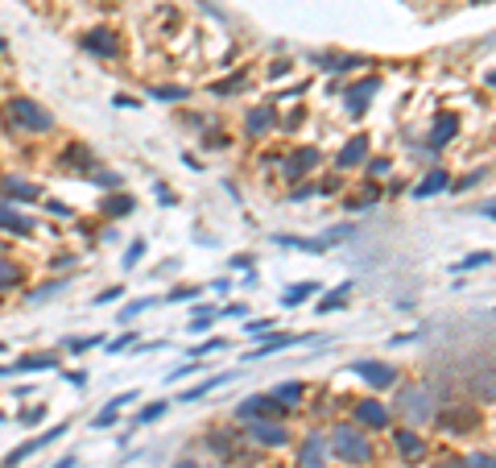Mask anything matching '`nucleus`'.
Listing matches in <instances>:
<instances>
[{"instance_id": "nucleus-13", "label": "nucleus", "mask_w": 496, "mask_h": 468, "mask_svg": "<svg viewBox=\"0 0 496 468\" xmlns=\"http://www.w3.org/2000/svg\"><path fill=\"white\" fill-rule=\"evenodd\" d=\"M451 187V174L447 170H430L418 187H413V199H430V195H439V191H447Z\"/></svg>"}, {"instance_id": "nucleus-16", "label": "nucleus", "mask_w": 496, "mask_h": 468, "mask_svg": "<svg viewBox=\"0 0 496 468\" xmlns=\"http://www.w3.org/2000/svg\"><path fill=\"white\" fill-rule=\"evenodd\" d=\"M455 133H459V121H455V116H439V121H434V133H430V145L439 149V145H447Z\"/></svg>"}, {"instance_id": "nucleus-7", "label": "nucleus", "mask_w": 496, "mask_h": 468, "mask_svg": "<svg viewBox=\"0 0 496 468\" xmlns=\"http://www.w3.org/2000/svg\"><path fill=\"white\" fill-rule=\"evenodd\" d=\"M352 415H356V422H364V427H376V431H381V427H389V406H385V402H372V398L356 402V411H352Z\"/></svg>"}, {"instance_id": "nucleus-1", "label": "nucleus", "mask_w": 496, "mask_h": 468, "mask_svg": "<svg viewBox=\"0 0 496 468\" xmlns=\"http://www.w3.org/2000/svg\"><path fill=\"white\" fill-rule=\"evenodd\" d=\"M8 104V116H13V125H21V129H29V133H50L54 129V116L38 108L29 95H13V99H4Z\"/></svg>"}, {"instance_id": "nucleus-43", "label": "nucleus", "mask_w": 496, "mask_h": 468, "mask_svg": "<svg viewBox=\"0 0 496 468\" xmlns=\"http://www.w3.org/2000/svg\"><path fill=\"white\" fill-rule=\"evenodd\" d=\"M174 468H194V464H174Z\"/></svg>"}, {"instance_id": "nucleus-14", "label": "nucleus", "mask_w": 496, "mask_h": 468, "mask_svg": "<svg viewBox=\"0 0 496 468\" xmlns=\"http://www.w3.org/2000/svg\"><path fill=\"white\" fill-rule=\"evenodd\" d=\"M376 88H381V79H376V75H368L364 83H356V88H348V108H352V112H364L368 95L376 92Z\"/></svg>"}, {"instance_id": "nucleus-36", "label": "nucleus", "mask_w": 496, "mask_h": 468, "mask_svg": "<svg viewBox=\"0 0 496 468\" xmlns=\"http://www.w3.org/2000/svg\"><path fill=\"white\" fill-rule=\"evenodd\" d=\"M269 328H273L269 319H257V324H248V336H265Z\"/></svg>"}, {"instance_id": "nucleus-15", "label": "nucleus", "mask_w": 496, "mask_h": 468, "mask_svg": "<svg viewBox=\"0 0 496 468\" xmlns=\"http://www.w3.org/2000/svg\"><path fill=\"white\" fill-rule=\"evenodd\" d=\"M364 158H368V137H352L343 145V153H339V166L348 170V166H360Z\"/></svg>"}, {"instance_id": "nucleus-2", "label": "nucleus", "mask_w": 496, "mask_h": 468, "mask_svg": "<svg viewBox=\"0 0 496 468\" xmlns=\"http://www.w3.org/2000/svg\"><path fill=\"white\" fill-rule=\"evenodd\" d=\"M331 448H335V456L348 460V464H368V460H372V443L364 439L356 427H335Z\"/></svg>"}, {"instance_id": "nucleus-21", "label": "nucleus", "mask_w": 496, "mask_h": 468, "mask_svg": "<svg viewBox=\"0 0 496 468\" xmlns=\"http://www.w3.org/2000/svg\"><path fill=\"white\" fill-rule=\"evenodd\" d=\"M315 290H318L315 282H298V286H290V290L281 294V307H298V303H302V298H311Z\"/></svg>"}, {"instance_id": "nucleus-31", "label": "nucleus", "mask_w": 496, "mask_h": 468, "mask_svg": "<svg viewBox=\"0 0 496 468\" xmlns=\"http://www.w3.org/2000/svg\"><path fill=\"white\" fill-rule=\"evenodd\" d=\"M368 174H372V179L389 174V158H372V162H368Z\"/></svg>"}, {"instance_id": "nucleus-38", "label": "nucleus", "mask_w": 496, "mask_h": 468, "mask_svg": "<svg viewBox=\"0 0 496 468\" xmlns=\"http://www.w3.org/2000/svg\"><path fill=\"white\" fill-rule=\"evenodd\" d=\"M133 336H136V331H129V336H120V340H112V344H108V352H116V348H129V344H133Z\"/></svg>"}, {"instance_id": "nucleus-18", "label": "nucleus", "mask_w": 496, "mask_h": 468, "mask_svg": "<svg viewBox=\"0 0 496 468\" xmlns=\"http://www.w3.org/2000/svg\"><path fill=\"white\" fill-rule=\"evenodd\" d=\"M298 468H323V439H306V443H302Z\"/></svg>"}, {"instance_id": "nucleus-35", "label": "nucleus", "mask_w": 496, "mask_h": 468, "mask_svg": "<svg viewBox=\"0 0 496 468\" xmlns=\"http://www.w3.org/2000/svg\"><path fill=\"white\" fill-rule=\"evenodd\" d=\"M45 212H54V216H71V207H66V203H58V199H50V203H45Z\"/></svg>"}, {"instance_id": "nucleus-6", "label": "nucleus", "mask_w": 496, "mask_h": 468, "mask_svg": "<svg viewBox=\"0 0 496 468\" xmlns=\"http://www.w3.org/2000/svg\"><path fill=\"white\" fill-rule=\"evenodd\" d=\"M0 228H4V233H13V236H34V220H29V216H21V212L4 199V203H0Z\"/></svg>"}, {"instance_id": "nucleus-37", "label": "nucleus", "mask_w": 496, "mask_h": 468, "mask_svg": "<svg viewBox=\"0 0 496 468\" xmlns=\"http://www.w3.org/2000/svg\"><path fill=\"white\" fill-rule=\"evenodd\" d=\"M45 415V406H29V411H25V415H21V422H38Z\"/></svg>"}, {"instance_id": "nucleus-5", "label": "nucleus", "mask_w": 496, "mask_h": 468, "mask_svg": "<svg viewBox=\"0 0 496 468\" xmlns=\"http://www.w3.org/2000/svg\"><path fill=\"white\" fill-rule=\"evenodd\" d=\"M248 435H253L257 443H265V448H281V443L290 439V431H285V427L265 422V419H253V422H248Z\"/></svg>"}, {"instance_id": "nucleus-3", "label": "nucleus", "mask_w": 496, "mask_h": 468, "mask_svg": "<svg viewBox=\"0 0 496 468\" xmlns=\"http://www.w3.org/2000/svg\"><path fill=\"white\" fill-rule=\"evenodd\" d=\"M58 435H66V422H58V427H50L45 435H34L29 443H21L17 452H8V456H4V464H0V468H17V464H21V460H25V456H34V452H42L45 443H54Z\"/></svg>"}, {"instance_id": "nucleus-19", "label": "nucleus", "mask_w": 496, "mask_h": 468, "mask_svg": "<svg viewBox=\"0 0 496 468\" xmlns=\"http://www.w3.org/2000/svg\"><path fill=\"white\" fill-rule=\"evenodd\" d=\"M269 125H273V108H269V104H261V108H253V112H248V133H253V137H257V133H265Z\"/></svg>"}, {"instance_id": "nucleus-27", "label": "nucleus", "mask_w": 496, "mask_h": 468, "mask_svg": "<svg viewBox=\"0 0 496 468\" xmlns=\"http://www.w3.org/2000/svg\"><path fill=\"white\" fill-rule=\"evenodd\" d=\"M21 282V270L13 266V261H0V290H8V286H17Z\"/></svg>"}, {"instance_id": "nucleus-10", "label": "nucleus", "mask_w": 496, "mask_h": 468, "mask_svg": "<svg viewBox=\"0 0 496 468\" xmlns=\"http://www.w3.org/2000/svg\"><path fill=\"white\" fill-rule=\"evenodd\" d=\"M0 191H4L8 199H25V203H34V199H42V187H38V183H25V179H17V174H8V179H0Z\"/></svg>"}, {"instance_id": "nucleus-26", "label": "nucleus", "mask_w": 496, "mask_h": 468, "mask_svg": "<svg viewBox=\"0 0 496 468\" xmlns=\"http://www.w3.org/2000/svg\"><path fill=\"white\" fill-rule=\"evenodd\" d=\"M298 340H302V336H273L269 344H261L253 357H269V352H277V348H290V344H298Z\"/></svg>"}, {"instance_id": "nucleus-20", "label": "nucleus", "mask_w": 496, "mask_h": 468, "mask_svg": "<svg viewBox=\"0 0 496 468\" xmlns=\"http://www.w3.org/2000/svg\"><path fill=\"white\" fill-rule=\"evenodd\" d=\"M397 448H402V456H413V460L426 456V443H422L413 431H397Z\"/></svg>"}, {"instance_id": "nucleus-22", "label": "nucleus", "mask_w": 496, "mask_h": 468, "mask_svg": "<svg viewBox=\"0 0 496 468\" xmlns=\"http://www.w3.org/2000/svg\"><path fill=\"white\" fill-rule=\"evenodd\" d=\"M224 381H227V373H224V377H207V381H199L194 390H186V394H182L178 402H199L203 394H211V390H215V385H224Z\"/></svg>"}, {"instance_id": "nucleus-30", "label": "nucleus", "mask_w": 496, "mask_h": 468, "mask_svg": "<svg viewBox=\"0 0 496 468\" xmlns=\"http://www.w3.org/2000/svg\"><path fill=\"white\" fill-rule=\"evenodd\" d=\"M463 464H467V468H496V456H488V452H476V456H467Z\"/></svg>"}, {"instance_id": "nucleus-28", "label": "nucleus", "mask_w": 496, "mask_h": 468, "mask_svg": "<svg viewBox=\"0 0 496 468\" xmlns=\"http://www.w3.org/2000/svg\"><path fill=\"white\" fill-rule=\"evenodd\" d=\"M116 415H120V406H116V402H108V406H104V411H99V415H95V427H112V422H116Z\"/></svg>"}, {"instance_id": "nucleus-34", "label": "nucleus", "mask_w": 496, "mask_h": 468, "mask_svg": "<svg viewBox=\"0 0 496 468\" xmlns=\"http://www.w3.org/2000/svg\"><path fill=\"white\" fill-rule=\"evenodd\" d=\"M153 95H157V99H182V88H153Z\"/></svg>"}, {"instance_id": "nucleus-41", "label": "nucleus", "mask_w": 496, "mask_h": 468, "mask_svg": "<svg viewBox=\"0 0 496 468\" xmlns=\"http://www.w3.org/2000/svg\"><path fill=\"white\" fill-rule=\"evenodd\" d=\"M488 83H493V88H496V71H493V75H488Z\"/></svg>"}, {"instance_id": "nucleus-23", "label": "nucleus", "mask_w": 496, "mask_h": 468, "mask_svg": "<svg viewBox=\"0 0 496 468\" xmlns=\"http://www.w3.org/2000/svg\"><path fill=\"white\" fill-rule=\"evenodd\" d=\"M348 294H352V282H343V286H335V290H331V294H327V298L318 303V311H339Z\"/></svg>"}, {"instance_id": "nucleus-9", "label": "nucleus", "mask_w": 496, "mask_h": 468, "mask_svg": "<svg viewBox=\"0 0 496 468\" xmlns=\"http://www.w3.org/2000/svg\"><path fill=\"white\" fill-rule=\"evenodd\" d=\"M315 166H318V149H311V145H306V149H294L290 162H285V179H302V174H311Z\"/></svg>"}, {"instance_id": "nucleus-11", "label": "nucleus", "mask_w": 496, "mask_h": 468, "mask_svg": "<svg viewBox=\"0 0 496 468\" xmlns=\"http://www.w3.org/2000/svg\"><path fill=\"white\" fill-rule=\"evenodd\" d=\"M402 415H409L413 422H422L430 415V402H426V390H406L402 394Z\"/></svg>"}, {"instance_id": "nucleus-32", "label": "nucleus", "mask_w": 496, "mask_h": 468, "mask_svg": "<svg viewBox=\"0 0 496 468\" xmlns=\"http://www.w3.org/2000/svg\"><path fill=\"white\" fill-rule=\"evenodd\" d=\"M95 344H99V336H83V340H71L66 348H71V352H83V348H95Z\"/></svg>"}, {"instance_id": "nucleus-17", "label": "nucleus", "mask_w": 496, "mask_h": 468, "mask_svg": "<svg viewBox=\"0 0 496 468\" xmlns=\"http://www.w3.org/2000/svg\"><path fill=\"white\" fill-rule=\"evenodd\" d=\"M99 207H104V216H129V212L136 207V199L133 195H108Z\"/></svg>"}, {"instance_id": "nucleus-4", "label": "nucleus", "mask_w": 496, "mask_h": 468, "mask_svg": "<svg viewBox=\"0 0 496 468\" xmlns=\"http://www.w3.org/2000/svg\"><path fill=\"white\" fill-rule=\"evenodd\" d=\"M356 373H360L368 385H376V390H389V385L397 381V369L385 365V361H356Z\"/></svg>"}, {"instance_id": "nucleus-8", "label": "nucleus", "mask_w": 496, "mask_h": 468, "mask_svg": "<svg viewBox=\"0 0 496 468\" xmlns=\"http://www.w3.org/2000/svg\"><path fill=\"white\" fill-rule=\"evenodd\" d=\"M83 50L99 54V58H116L120 42H116V34H112V29H91L87 38H83Z\"/></svg>"}, {"instance_id": "nucleus-12", "label": "nucleus", "mask_w": 496, "mask_h": 468, "mask_svg": "<svg viewBox=\"0 0 496 468\" xmlns=\"http://www.w3.org/2000/svg\"><path fill=\"white\" fill-rule=\"evenodd\" d=\"M269 411H281V402H277V398H244V402H240V406H236V415H240V419H261V415H269Z\"/></svg>"}, {"instance_id": "nucleus-25", "label": "nucleus", "mask_w": 496, "mask_h": 468, "mask_svg": "<svg viewBox=\"0 0 496 468\" xmlns=\"http://www.w3.org/2000/svg\"><path fill=\"white\" fill-rule=\"evenodd\" d=\"M302 394H306V390H302V381H285V385H277V390H273V398H277V402H298Z\"/></svg>"}, {"instance_id": "nucleus-42", "label": "nucleus", "mask_w": 496, "mask_h": 468, "mask_svg": "<svg viewBox=\"0 0 496 468\" xmlns=\"http://www.w3.org/2000/svg\"><path fill=\"white\" fill-rule=\"evenodd\" d=\"M488 216H493V220H496V207H488Z\"/></svg>"}, {"instance_id": "nucleus-29", "label": "nucleus", "mask_w": 496, "mask_h": 468, "mask_svg": "<svg viewBox=\"0 0 496 468\" xmlns=\"http://www.w3.org/2000/svg\"><path fill=\"white\" fill-rule=\"evenodd\" d=\"M166 406H170V402H153V406H145V411L136 415V422H153V419H162V415H166Z\"/></svg>"}, {"instance_id": "nucleus-24", "label": "nucleus", "mask_w": 496, "mask_h": 468, "mask_svg": "<svg viewBox=\"0 0 496 468\" xmlns=\"http://www.w3.org/2000/svg\"><path fill=\"white\" fill-rule=\"evenodd\" d=\"M480 266H493V253H472V257L455 261L451 270H455V274H467V270H480Z\"/></svg>"}, {"instance_id": "nucleus-40", "label": "nucleus", "mask_w": 496, "mask_h": 468, "mask_svg": "<svg viewBox=\"0 0 496 468\" xmlns=\"http://www.w3.org/2000/svg\"><path fill=\"white\" fill-rule=\"evenodd\" d=\"M54 468H75V456H66V460H58Z\"/></svg>"}, {"instance_id": "nucleus-39", "label": "nucleus", "mask_w": 496, "mask_h": 468, "mask_svg": "<svg viewBox=\"0 0 496 468\" xmlns=\"http://www.w3.org/2000/svg\"><path fill=\"white\" fill-rule=\"evenodd\" d=\"M190 373H199V365H182V369H174L170 381H182V377H190Z\"/></svg>"}, {"instance_id": "nucleus-33", "label": "nucleus", "mask_w": 496, "mask_h": 468, "mask_svg": "<svg viewBox=\"0 0 496 468\" xmlns=\"http://www.w3.org/2000/svg\"><path fill=\"white\" fill-rule=\"evenodd\" d=\"M141 253H145V240L129 245V253H125V266H136V261H141Z\"/></svg>"}]
</instances>
